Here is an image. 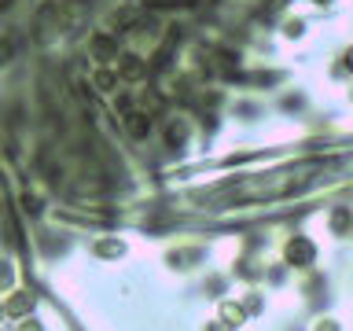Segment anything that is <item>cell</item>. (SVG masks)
<instances>
[{
  "label": "cell",
  "mask_w": 353,
  "mask_h": 331,
  "mask_svg": "<svg viewBox=\"0 0 353 331\" xmlns=\"http://www.w3.org/2000/svg\"><path fill=\"white\" fill-rule=\"evenodd\" d=\"M96 254H99V258H121V254H125V243H121V239H99Z\"/></svg>",
  "instance_id": "9c48e42d"
},
{
  "label": "cell",
  "mask_w": 353,
  "mask_h": 331,
  "mask_svg": "<svg viewBox=\"0 0 353 331\" xmlns=\"http://www.w3.org/2000/svg\"><path fill=\"white\" fill-rule=\"evenodd\" d=\"M287 261L291 265H298V269H305V265H313V258H316V247L309 243L305 236H294L291 243H287Z\"/></svg>",
  "instance_id": "8992f818"
},
{
  "label": "cell",
  "mask_w": 353,
  "mask_h": 331,
  "mask_svg": "<svg viewBox=\"0 0 353 331\" xmlns=\"http://www.w3.org/2000/svg\"><path fill=\"white\" fill-rule=\"evenodd\" d=\"M305 33V22L302 19H287L283 22V37H302Z\"/></svg>",
  "instance_id": "8fae6325"
},
{
  "label": "cell",
  "mask_w": 353,
  "mask_h": 331,
  "mask_svg": "<svg viewBox=\"0 0 353 331\" xmlns=\"http://www.w3.org/2000/svg\"><path fill=\"white\" fill-rule=\"evenodd\" d=\"M162 137H165V148L184 151L188 140H192V126H188V118H170V121H165V129H162Z\"/></svg>",
  "instance_id": "5b68a950"
},
{
  "label": "cell",
  "mask_w": 353,
  "mask_h": 331,
  "mask_svg": "<svg viewBox=\"0 0 353 331\" xmlns=\"http://www.w3.org/2000/svg\"><path fill=\"white\" fill-rule=\"evenodd\" d=\"M30 309H33V294H26V291H11V298L4 302L8 317H26Z\"/></svg>",
  "instance_id": "52a82bcc"
},
{
  "label": "cell",
  "mask_w": 353,
  "mask_h": 331,
  "mask_svg": "<svg viewBox=\"0 0 353 331\" xmlns=\"http://www.w3.org/2000/svg\"><path fill=\"white\" fill-rule=\"evenodd\" d=\"M88 88H96L99 96H114L121 88L118 70H114V66H92V70H88Z\"/></svg>",
  "instance_id": "277c9868"
},
{
  "label": "cell",
  "mask_w": 353,
  "mask_h": 331,
  "mask_svg": "<svg viewBox=\"0 0 353 331\" xmlns=\"http://www.w3.org/2000/svg\"><path fill=\"white\" fill-rule=\"evenodd\" d=\"M11 283H15V269H11V261H0V291H8Z\"/></svg>",
  "instance_id": "7c38bea8"
},
{
  "label": "cell",
  "mask_w": 353,
  "mask_h": 331,
  "mask_svg": "<svg viewBox=\"0 0 353 331\" xmlns=\"http://www.w3.org/2000/svg\"><path fill=\"white\" fill-rule=\"evenodd\" d=\"M342 70H346V74H353V44H350L346 52H342Z\"/></svg>",
  "instance_id": "4fadbf2b"
},
{
  "label": "cell",
  "mask_w": 353,
  "mask_h": 331,
  "mask_svg": "<svg viewBox=\"0 0 353 331\" xmlns=\"http://www.w3.org/2000/svg\"><path fill=\"white\" fill-rule=\"evenodd\" d=\"M350 225H353V210H350V206H339L335 214H331V232H335V236H342Z\"/></svg>",
  "instance_id": "ba28073f"
},
{
  "label": "cell",
  "mask_w": 353,
  "mask_h": 331,
  "mask_svg": "<svg viewBox=\"0 0 353 331\" xmlns=\"http://www.w3.org/2000/svg\"><path fill=\"white\" fill-rule=\"evenodd\" d=\"M19 331H41V324H37V320H30V317H22V324H19Z\"/></svg>",
  "instance_id": "5bb4252c"
},
{
  "label": "cell",
  "mask_w": 353,
  "mask_h": 331,
  "mask_svg": "<svg viewBox=\"0 0 353 331\" xmlns=\"http://www.w3.org/2000/svg\"><path fill=\"white\" fill-rule=\"evenodd\" d=\"M118 55H121V48H118V33L114 30L88 33V59H92L96 66H114Z\"/></svg>",
  "instance_id": "7a4b0ae2"
},
{
  "label": "cell",
  "mask_w": 353,
  "mask_h": 331,
  "mask_svg": "<svg viewBox=\"0 0 353 331\" xmlns=\"http://www.w3.org/2000/svg\"><path fill=\"white\" fill-rule=\"evenodd\" d=\"M313 4H331V0H313Z\"/></svg>",
  "instance_id": "2e32d148"
},
{
  "label": "cell",
  "mask_w": 353,
  "mask_h": 331,
  "mask_svg": "<svg viewBox=\"0 0 353 331\" xmlns=\"http://www.w3.org/2000/svg\"><path fill=\"white\" fill-rule=\"evenodd\" d=\"M121 129H125V137L129 140H148L151 137V129H154V121H151V114L148 110H125V114H121Z\"/></svg>",
  "instance_id": "3957f363"
},
{
  "label": "cell",
  "mask_w": 353,
  "mask_h": 331,
  "mask_svg": "<svg viewBox=\"0 0 353 331\" xmlns=\"http://www.w3.org/2000/svg\"><path fill=\"white\" fill-rule=\"evenodd\" d=\"M221 317H225V324H232V328L243 324V309H239L236 302H225V305H221Z\"/></svg>",
  "instance_id": "30bf717a"
},
{
  "label": "cell",
  "mask_w": 353,
  "mask_h": 331,
  "mask_svg": "<svg viewBox=\"0 0 353 331\" xmlns=\"http://www.w3.org/2000/svg\"><path fill=\"white\" fill-rule=\"evenodd\" d=\"M316 331H339V328H335V320H320Z\"/></svg>",
  "instance_id": "9a60e30c"
},
{
  "label": "cell",
  "mask_w": 353,
  "mask_h": 331,
  "mask_svg": "<svg viewBox=\"0 0 353 331\" xmlns=\"http://www.w3.org/2000/svg\"><path fill=\"white\" fill-rule=\"evenodd\" d=\"M114 70H118V81L125 85V88H137V85H143L151 77V66H148V59H143L137 48L121 52L118 59H114Z\"/></svg>",
  "instance_id": "6da1fadb"
}]
</instances>
